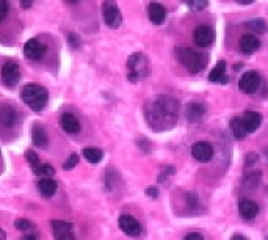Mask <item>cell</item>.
<instances>
[{"instance_id": "obj_1", "label": "cell", "mask_w": 268, "mask_h": 240, "mask_svg": "<svg viewBox=\"0 0 268 240\" xmlns=\"http://www.w3.org/2000/svg\"><path fill=\"white\" fill-rule=\"evenodd\" d=\"M179 105L177 101L169 98V96H155L146 104L144 116L149 127L152 130H166L171 129L177 121Z\"/></svg>"}, {"instance_id": "obj_2", "label": "cell", "mask_w": 268, "mask_h": 240, "mask_svg": "<svg viewBox=\"0 0 268 240\" xmlns=\"http://www.w3.org/2000/svg\"><path fill=\"white\" fill-rule=\"evenodd\" d=\"M176 57L181 64H184L191 74H198L207 66V57L198 52L193 47H177Z\"/></svg>"}, {"instance_id": "obj_3", "label": "cell", "mask_w": 268, "mask_h": 240, "mask_svg": "<svg viewBox=\"0 0 268 240\" xmlns=\"http://www.w3.org/2000/svg\"><path fill=\"white\" fill-rule=\"evenodd\" d=\"M20 99L32 110L41 112L49 101V94L44 86L36 85V83H29L20 90Z\"/></svg>"}, {"instance_id": "obj_4", "label": "cell", "mask_w": 268, "mask_h": 240, "mask_svg": "<svg viewBox=\"0 0 268 240\" xmlns=\"http://www.w3.org/2000/svg\"><path fill=\"white\" fill-rule=\"evenodd\" d=\"M127 79L132 82V83H137L140 82L141 79L148 77L149 76V71H151V64H149V60L144 54H132L127 60Z\"/></svg>"}, {"instance_id": "obj_5", "label": "cell", "mask_w": 268, "mask_h": 240, "mask_svg": "<svg viewBox=\"0 0 268 240\" xmlns=\"http://www.w3.org/2000/svg\"><path fill=\"white\" fill-rule=\"evenodd\" d=\"M102 17H104V22L107 24V27H110V29H118L121 26L123 16H121V11H119L115 0H104Z\"/></svg>"}, {"instance_id": "obj_6", "label": "cell", "mask_w": 268, "mask_h": 240, "mask_svg": "<svg viewBox=\"0 0 268 240\" xmlns=\"http://www.w3.org/2000/svg\"><path fill=\"white\" fill-rule=\"evenodd\" d=\"M260 86V76L256 71H248L238 80V88L245 94H254Z\"/></svg>"}, {"instance_id": "obj_7", "label": "cell", "mask_w": 268, "mask_h": 240, "mask_svg": "<svg viewBox=\"0 0 268 240\" xmlns=\"http://www.w3.org/2000/svg\"><path fill=\"white\" fill-rule=\"evenodd\" d=\"M215 41V30L209 26H199L193 32V42L198 47H207Z\"/></svg>"}, {"instance_id": "obj_8", "label": "cell", "mask_w": 268, "mask_h": 240, "mask_svg": "<svg viewBox=\"0 0 268 240\" xmlns=\"http://www.w3.org/2000/svg\"><path fill=\"white\" fill-rule=\"evenodd\" d=\"M2 80L7 86H16V83L19 82L20 79V71H19V66L16 61H7L4 66H2Z\"/></svg>"}, {"instance_id": "obj_9", "label": "cell", "mask_w": 268, "mask_h": 240, "mask_svg": "<svg viewBox=\"0 0 268 240\" xmlns=\"http://www.w3.org/2000/svg\"><path fill=\"white\" fill-rule=\"evenodd\" d=\"M191 156L198 162L206 163L213 157V146L210 145L209 141H196L191 146Z\"/></svg>"}, {"instance_id": "obj_10", "label": "cell", "mask_w": 268, "mask_h": 240, "mask_svg": "<svg viewBox=\"0 0 268 240\" xmlns=\"http://www.w3.org/2000/svg\"><path fill=\"white\" fill-rule=\"evenodd\" d=\"M52 229L55 240H76V235L72 232V225L69 222L52 220Z\"/></svg>"}, {"instance_id": "obj_11", "label": "cell", "mask_w": 268, "mask_h": 240, "mask_svg": "<svg viewBox=\"0 0 268 240\" xmlns=\"http://www.w3.org/2000/svg\"><path fill=\"white\" fill-rule=\"evenodd\" d=\"M118 223H119V228L130 237H138L141 234L140 222L137 219H133L132 215H121Z\"/></svg>"}, {"instance_id": "obj_12", "label": "cell", "mask_w": 268, "mask_h": 240, "mask_svg": "<svg viewBox=\"0 0 268 240\" xmlns=\"http://www.w3.org/2000/svg\"><path fill=\"white\" fill-rule=\"evenodd\" d=\"M24 55L29 60H41L46 55V47L38 39H29L24 46Z\"/></svg>"}, {"instance_id": "obj_13", "label": "cell", "mask_w": 268, "mask_h": 240, "mask_svg": "<svg viewBox=\"0 0 268 240\" xmlns=\"http://www.w3.org/2000/svg\"><path fill=\"white\" fill-rule=\"evenodd\" d=\"M238 47H240V51L243 54H254L256 51H259L260 39L256 35H253V33H247V35L240 36Z\"/></svg>"}, {"instance_id": "obj_14", "label": "cell", "mask_w": 268, "mask_h": 240, "mask_svg": "<svg viewBox=\"0 0 268 240\" xmlns=\"http://www.w3.org/2000/svg\"><path fill=\"white\" fill-rule=\"evenodd\" d=\"M240 118H241V123H243V126H245L248 134L256 132L260 127V124H262V115L257 113V112H247L245 115L240 116Z\"/></svg>"}, {"instance_id": "obj_15", "label": "cell", "mask_w": 268, "mask_h": 240, "mask_svg": "<svg viewBox=\"0 0 268 240\" xmlns=\"http://www.w3.org/2000/svg\"><path fill=\"white\" fill-rule=\"evenodd\" d=\"M238 212L245 220H253L259 215V206L251 200H241L238 203Z\"/></svg>"}, {"instance_id": "obj_16", "label": "cell", "mask_w": 268, "mask_h": 240, "mask_svg": "<svg viewBox=\"0 0 268 240\" xmlns=\"http://www.w3.org/2000/svg\"><path fill=\"white\" fill-rule=\"evenodd\" d=\"M60 124H61L63 130L68 132V134H79L80 129H82L77 116H74L72 113H63L61 119H60Z\"/></svg>"}, {"instance_id": "obj_17", "label": "cell", "mask_w": 268, "mask_h": 240, "mask_svg": "<svg viewBox=\"0 0 268 240\" xmlns=\"http://www.w3.org/2000/svg\"><path fill=\"white\" fill-rule=\"evenodd\" d=\"M148 16H149L152 24H155V26H162V24L165 22V19H166V10L162 4L151 2L149 7H148Z\"/></svg>"}, {"instance_id": "obj_18", "label": "cell", "mask_w": 268, "mask_h": 240, "mask_svg": "<svg viewBox=\"0 0 268 240\" xmlns=\"http://www.w3.org/2000/svg\"><path fill=\"white\" fill-rule=\"evenodd\" d=\"M185 115L190 123H199L206 115V105H203L201 102H190L187 105Z\"/></svg>"}, {"instance_id": "obj_19", "label": "cell", "mask_w": 268, "mask_h": 240, "mask_svg": "<svg viewBox=\"0 0 268 240\" xmlns=\"http://www.w3.org/2000/svg\"><path fill=\"white\" fill-rule=\"evenodd\" d=\"M32 140H33V145L36 148H41V149L47 148V145H49L47 134H46L44 127L39 126V124H33V127H32Z\"/></svg>"}, {"instance_id": "obj_20", "label": "cell", "mask_w": 268, "mask_h": 240, "mask_svg": "<svg viewBox=\"0 0 268 240\" xmlns=\"http://www.w3.org/2000/svg\"><path fill=\"white\" fill-rule=\"evenodd\" d=\"M38 188H39L42 197L51 198V197L55 195V191H57V182L54 179H51V178H42L38 182Z\"/></svg>"}, {"instance_id": "obj_21", "label": "cell", "mask_w": 268, "mask_h": 240, "mask_svg": "<svg viewBox=\"0 0 268 240\" xmlns=\"http://www.w3.org/2000/svg\"><path fill=\"white\" fill-rule=\"evenodd\" d=\"M226 77V61H218L215 64V68L210 71V74H209V80L210 82H216V83H221L223 79Z\"/></svg>"}, {"instance_id": "obj_22", "label": "cell", "mask_w": 268, "mask_h": 240, "mask_svg": "<svg viewBox=\"0 0 268 240\" xmlns=\"http://www.w3.org/2000/svg\"><path fill=\"white\" fill-rule=\"evenodd\" d=\"M231 130H232V134H234V137L237 140H243V138L248 135L245 126H243V123H241V118L240 116L234 118L232 121H231Z\"/></svg>"}, {"instance_id": "obj_23", "label": "cell", "mask_w": 268, "mask_h": 240, "mask_svg": "<svg viewBox=\"0 0 268 240\" xmlns=\"http://www.w3.org/2000/svg\"><path fill=\"white\" fill-rule=\"evenodd\" d=\"M260 171H248L245 174V178H243V185H245L247 188H256L260 182Z\"/></svg>"}, {"instance_id": "obj_24", "label": "cell", "mask_w": 268, "mask_h": 240, "mask_svg": "<svg viewBox=\"0 0 268 240\" xmlns=\"http://www.w3.org/2000/svg\"><path fill=\"white\" fill-rule=\"evenodd\" d=\"M83 157L90 163H99L104 157V152L101 149H96V148H86V149H83Z\"/></svg>"}, {"instance_id": "obj_25", "label": "cell", "mask_w": 268, "mask_h": 240, "mask_svg": "<svg viewBox=\"0 0 268 240\" xmlns=\"http://www.w3.org/2000/svg\"><path fill=\"white\" fill-rule=\"evenodd\" d=\"M247 29L248 30H251L253 33H263L265 30H266V26H265V20L263 19H251V20H248L247 24Z\"/></svg>"}, {"instance_id": "obj_26", "label": "cell", "mask_w": 268, "mask_h": 240, "mask_svg": "<svg viewBox=\"0 0 268 240\" xmlns=\"http://www.w3.org/2000/svg\"><path fill=\"white\" fill-rule=\"evenodd\" d=\"M191 11H203L207 7V0H182Z\"/></svg>"}, {"instance_id": "obj_27", "label": "cell", "mask_w": 268, "mask_h": 240, "mask_svg": "<svg viewBox=\"0 0 268 240\" xmlns=\"http://www.w3.org/2000/svg\"><path fill=\"white\" fill-rule=\"evenodd\" d=\"M36 174L39 176H44V178H51L55 174V170H54V166L52 165H49V163H41L36 170H35Z\"/></svg>"}, {"instance_id": "obj_28", "label": "cell", "mask_w": 268, "mask_h": 240, "mask_svg": "<svg viewBox=\"0 0 268 240\" xmlns=\"http://www.w3.org/2000/svg\"><path fill=\"white\" fill-rule=\"evenodd\" d=\"M26 157H27V160H29V163H30V166L33 168V170H36V168L41 165L39 163V157H38V154L35 151H27Z\"/></svg>"}, {"instance_id": "obj_29", "label": "cell", "mask_w": 268, "mask_h": 240, "mask_svg": "<svg viewBox=\"0 0 268 240\" xmlns=\"http://www.w3.org/2000/svg\"><path fill=\"white\" fill-rule=\"evenodd\" d=\"M77 163H79V156L77 154H71L63 166H64V170H72V168H74Z\"/></svg>"}, {"instance_id": "obj_30", "label": "cell", "mask_w": 268, "mask_h": 240, "mask_svg": "<svg viewBox=\"0 0 268 240\" xmlns=\"http://www.w3.org/2000/svg\"><path fill=\"white\" fill-rule=\"evenodd\" d=\"M14 226H16L19 231H29V229L32 228V223H30L29 220H26V219H19V220H16Z\"/></svg>"}, {"instance_id": "obj_31", "label": "cell", "mask_w": 268, "mask_h": 240, "mask_svg": "<svg viewBox=\"0 0 268 240\" xmlns=\"http://www.w3.org/2000/svg\"><path fill=\"white\" fill-rule=\"evenodd\" d=\"M68 41H69V44H71V47H74V49H79L80 47V38L76 35V33H69V36H68Z\"/></svg>"}, {"instance_id": "obj_32", "label": "cell", "mask_w": 268, "mask_h": 240, "mask_svg": "<svg viewBox=\"0 0 268 240\" xmlns=\"http://www.w3.org/2000/svg\"><path fill=\"white\" fill-rule=\"evenodd\" d=\"M8 10H10V5L7 0H0V20H4L7 17Z\"/></svg>"}, {"instance_id": "obj_33", "label": "cell", "mask_w": 268, "mask_h": 240, "mask_svg": "<svg viewBox=\"0 0 268 240\" xmlns=\"http://www.w3.org/2000/svg\"><path fill=\"white\" fill-rule=\"evenodd\" d=\"M184 240H204V237L201 234H198V232H191V234L185 235Z\"/></svg>"}, {"instance_id": "obj_34", "label": "cell", "mask_w": 268, "mask_h": 240, "mask_svg": "<svg viewBox=\"0 0 268 240\" xmlns=\"http://www.w3.org/2000/svg\"><path fill=\"white\" fill-rule=\"evenodd\" d=\"M247 159H248V160H247V166H251V165H253L254 162H257V159H259V157H257V154H254V152H250V154L247 156Z\"/></svg>"}, {"instance_id": "obj_35", "label": "cell", "mask_w": 268, "mask_h": 240, "mask_svg": "<svg viewBox=\"0 0 268 240\" xmlns=\"http://www.w3.org/2000/svg\"><path fill=\"white\" fill-rule=\"evenodd\" d=\"M187 200H188V204H190V207H193V206H198V198H196V195H187Z\"/></svg>"}, {"instance_id": "obj_36", "label": "cell", "mask_w": 268, "mask_h": 240, "mask_svg": "<svg viewBox=\"0 0 268 240\" xmlns=\"http://www.w3.org/2000/svg\"><path fill=\"white\" fill-rule=\"evenodd\" d=\"M146 195H149L151 198H157V195H159V190H157L155 187H149L148 190H146Z\"/></svg>"}, {"instance_id": "obj_37", "label": "cell", "mask_w": 268, "mask_h": 240, "mask_svg": "<svg viewBox=\"0 0 268 240\" xmlns=\"http://www.w3.org/2000/svg\"><path fill=\"white\" fill-rule=\"evenodd\" d=\"M19 2H20V7H22V8L29 10V8L32 7V4H33V0H19Z\"/></svg>"}, {"instance_id": "obj_38", "label": "cell", "mask_w": 268, "mask_h": 240, "mask_svg": "<svg viewBox=\"0 0 268 240\" xmlns=\"http://www.w3.org/2000/svg\"><path fill=\"white\" fill-rule=\"evenodd\" d=\"M22 240H38V234H26Z\"/></svg>"}, {"instance_id": "obj_39", "label": "cell", "mask_w": 268, "mask_h": 240, "mask_svg": "<svg viewBox=\"0 0 268 240\" xmlns=\"http://www.w3.org/2000/svg\"><path fill=\"white\" fill-rule=\"evenodd\" d=\"M231 240H248V238H247L245 235H240V234H235V235H234V237H232Z\"/></svg>"}, {"instance_id": "obj_40", "label": "cell", "mask_w": 268, "mask_h": 240, "mask_svg": "<svg viewBox=\"0 0 268 240\" xmlns=\"http://www.w3.org/2000/svg\"><path fill=\"white\" fill-rule=\"evenodd\" d=\"M237 2H238L240 5H250V4L254 2V0H237Z\"/></svg>"}, {"instance_id": "obj_41", "label": "cell", "mask_w": 268, "mask_h": 240, "mask_svg": "<svg viewBox=\"0 0 268 240\" xmlns=\"http://www.w3.org/2000/svg\"><path fill=\"white\" fill-rule=\"evenodd\" d=\"M5 238H7V234L2 228H0V240H5Z\"/></svg>"}, {"instance_id": "obj_42", "label": "cell", "mask_w": 268, "mask_h": 240, "mask_svg": "<svg viewBox=\"0 0 268 240\" xmlns=\"http://www.w3.org/2000/svg\"><path fill=\"white\" fill-rule=\"evenodd\" d=\"M66 2H68V4H72V5H76V4L80 2V0H66Z\"/></svg>"}, {"instance_id": "obj_43", "label": "cell", "mask_w": 268, "mask_h": 240, "mask_svg": "<svg viewBox=\"0 0 268 240\" xmlns=\"http://www.w3.org/2000/svg\"><path fill=\"white\" fill-rule=\"evenodd\" d=\"M265 240H268V235H266V237H265Z\"/></svg>"}]
</instances>
